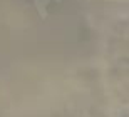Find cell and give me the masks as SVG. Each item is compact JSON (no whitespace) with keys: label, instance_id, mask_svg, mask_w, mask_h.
I'll list each match as a JSON object with an SVG mask.
<instances>
[{"label":"cell","instance_id":"obj_1","mask_svg":"<svg viewBox=\"0 0 129 117\" xmlns=\"http://www.w3.org/2000/svg\"><path fill=\"white\" fill-rule=\"evenodd\" d=\"M34 2V7L37 10V14L40 19H47V5L50 2H62V0H32Z\"/></svg>","mask_w":129,"mask_h":117}]
</instances>
